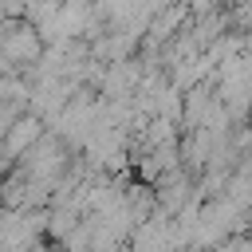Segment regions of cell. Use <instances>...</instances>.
I'll return each instance as SVG.
<instances>
[{
  "instance_id": "cell-1",
  "label": "cell",
  "mask_w": 252,
  "mask_h": 252,
  "mask_svg": "<svg viewBox=\"0 0 252 252\" xmlns=\"http://www.w3.org/2000/svg\"><path fill=\"white\" fill-rule=\"evenodd\" d=\"M43 134H47V118L35 114V110H24V114L4 130V138H0V169H4V173L16 169V165L39 146Z\"/></svg>"
}]
</instances>
